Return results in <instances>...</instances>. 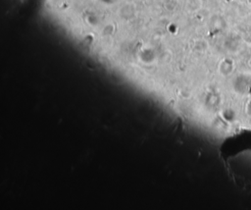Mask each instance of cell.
I'll list each match as a JSON object with an SVG mask.
<instances>
[{
  "label": "cell",
  "mask_w": 251,
  "mask_h": 210,
  "mask_svg": "<svg viewBox=\"0 0 251 210\" xmlns=\"http://www.w3.org/2000/svg\"><path fill=\"white\" fill-rule=\"evenodd\" d=\"M247 112L251 115V100L249 101V103L247 104Z\"/></svg>",
  "instance_id": "6da1fadb"
}]
</instances>
